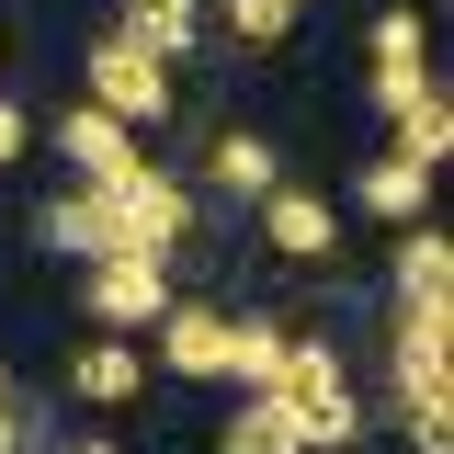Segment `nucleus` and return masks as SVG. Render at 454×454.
<instances>
[{"label":"nucleus","instance_id":"nucleus-1","mask_svg":"<svg viewBox=\"0 0 454 454\" xmlns=\"http://www.w3.org/2000/svg\"><path fill=\"white\" fill-rule=\"evenodd\" d=\"M160 307H170V250L80 262V318H103V330H160Z\"/></svg>","mask_w":454,"mask_h":454},{"label":"nucleus","instance_id":"nucleus-2","mask_svg":"<svg viewBox=\"0 0 454 454\" xmlns=\"http://www.w3.org/2000/svg\"><path fill=\"white\" fill-rule=\"evenodd\" d=\"M80 80H91V103H103L114 125H160V114H170V68L148 46H125V35H103Z\"/></svg>","mask_w":454,"mask_h":454},{"label":"nucleus","instance_id":"nucleus-3","mask_svg":"<svg viewBox=\"0 0 454 454\" xmlns=\"http://www.w3.org/2000/svg\"><path fill=\"white\" fill-rule=\"evenodd\" d=\"M364 91H375V114H397V103H420L432 91V23L420 12H375V35H364Z\"/></svg>","mask_w":454,"mask_h":454},{"label":"nucleus","instance_id":"nucleus-4","mask_svg":"<svg viewBox=\"0 0 454 454\" xmlns=\"http://www.w3.org/2000/svg\"><path fill=\"white\" fill-rule=\"evenodd\" d=\"M91 193H114V216H125L137 250H182V239H193V193H182L160 160H137L125 182H91Z\"/></svg>","mask_w":454,"mask_h":454},{"label":"nucleus","instance_id":"nucleus-5","mask_svg":"<svg viewBox=\"0 0 454 454\" xmlns=\"http://www.w3.org/2000/svg\"><path fill=\"white\" fill-rule=\"evenodd\" d=\"M397 318H454V239L432 216L397 227Z\"/></svg>","mask_w":454,"mask_h":454},{"label":"nucleus","instance_id":"nucleus-6","mask_svg":"<svg viewBox=\"0 0 454 454\" xmlns=\"http://www.w3.org/2000/svg\"><path fill=\"white\" fill-rule=\"evenodd\" d=\"M57 160L80 170V182H125L148 148H137V125H114L103 103H68V114H57Z\"/></svg>","mask_w":454,"mask_h":454},{"label":"nucleus","instance_id":"nucleus-7","mask_svg":"<svg viewBox=\"0 0 454 454\" xmlns=\"http://www.w3.org/2000/svg\"><path fill=\"white\" fill-rule=\"evenodd\" d=\"M35 227H46V250H68V262H114V250H137L125 216H114V193H91V182H80V193H57Z\"/></svg>","mask_w":454,"mask_h":454},{"label":"nucleus","instance_id":"nucleus-8","mask_svg":"<svg viewBox=\"0 0 454 454\" xmlns=\"http://www.w3.org/2000/svg\"><path fill=\"white\" fill-rule=\"evenodd\" d=\"M352 205H364L375 227H420V216H432V170H420V160H397V148H387V160H364V182H352Z\"/></svg>","mask_w":454,"mask_h":454},{"label":"nucleus","instance_id":"nucleus-9","mask_svg":"<svg viewBox=\"0 0 454 454\" xmlns=\"http://www.w3.org/2000/svg\"><path fill=\"white\" fill-rule=\"evenodd\" d=\"M160 364L170 375H227V307H160Z\"/></svg>","mask_w":454,"mask_h":454},{"label":"nucleus","instance_id":"nucleus-10","mask_svg":"<svg viewBox=\"0 0 454 454\" xmlns=\"http://www.w3.org/2000/svg\"><path fill=\"white\" fill-rule=\"evenodd\" d=\"M205 182H216L227 205H262V193L284 182V160H273V137H250V125H227L216 148H205Z\"/></svg>","mask_w":454,"mask_h":454},{"label":"nucleus","instance_id":"nucleus-11","mask_svg":"<svg viewBox=\"0 0 454 454\" xmlns=\"http://www.w3.org/2000/svg\"><path fill=\"white\" fill-rule=\"evenodd\" d=\"M262 239H273L284 262H318V250H330L340 227H330V205H318V193H295V182H273V193H262Z\"/></svg>","mask_w":454,"mask_h":454},{"label":"nucleus","instance_id":"nucleus-12","mask_svg":"<svg viewBox=\"0 0 454 454\" xmlns=\"http://www.w3.org/2000/svg\"><path fill=\"white\" fill-rule=\"evenodd\" d=\"M125 46H148L170 68V57H193V35H205V0H125V23H114Z\"/></svg>","mask_w":454,"mask_h":454},{"label":"nucleus","instance_id":"nucleus-13","mask_svg":"<svg viewBox=\"0 0 454 454\" xmlns=\"http://www.w3.org/2000/svg\"><path fill=\"white\" fill-rule=\"evenodd\" d=\"M68 387L91 397V409H125V397H137V340H125V330L80 340V364H68Z\"/></svg>","mask_w":454,"mask_h":454},{"label":"nucleus","instance_id":"nucleus-14","mask_svg":"<svg viewBox=\"0 0 454 454\" xmlns=\"http://www.w3.org/2000/svg\"><path fill=\"white\" fill-rule=\"evenodd\" d=\"M387 125H397V160H420V170H443V160H454V103H443V80H432L420 103H397Z\"/></svg>","mask_w":454,"mask_h":454},{"label":"nucleus","instance_id":"nucleus-15","mask_svg":"<svg viewBox=\"0 0 454 454\" xmlns=\"http://www.w3.org/2000/svg\"><path fill=\"white\" fill-rule=\"evenodd\" d=\"M284 340H295L284 318H227V375L262 397V387H273V364H284Z\"/></svg>","mask_w":454,"mask_h":454},{"label":"nucleus","instance_id":"nucleus-16","mask_svg":"<svg viewBox=\"0 0 454 454\" xmlns=\"http://www.w3.org/2000/svg\"><path fill=\"white\" fill-rule=\"evenodd\" d=\"M216 454H295V432H284L273 397H239V409H227V432H216Z\"/></svg>","mask_w":454,"mask_h":454},{"label":"nucleus","instance_id":"nucleus-17","mask_svg":"<svg viewBox=\"0 0 454 454\" xmlns=\"http://www.w3.org/2000/svg\"><path fill=\"white\" fill-rule=\"evenodd\" d=\"M295 12H307V0H227V35H239V46H284Z\"/></svg>","mask_w":454,"mask_h":454},{"label":"nucleus","instance_id":"nucleus-18","mask_svg":"<svg viewBox=\"0 0 454 454\" xmlns=\"http://www.w3.org/2000/svg\"><path fill=\"white\" fill-rule=\"evenodd\" d=\"M23 137H35V114H23L12 91H0V160H23Z\"/></svg>","mask_w":454,"mask_h":454},{"label":"nucleus","instance_id":"nucleus-19","mask_svg":"<svg viewBox=\"0 0 454 454\" xmlns=\"http://www.w3.org/2000/svg\"><path fill=\"white\" fill-rule=\"evenodd\" d=\"M80 454H114V443H80Z\"/></svg>","mask_w":454,"mask_h":454}]
</instances>
